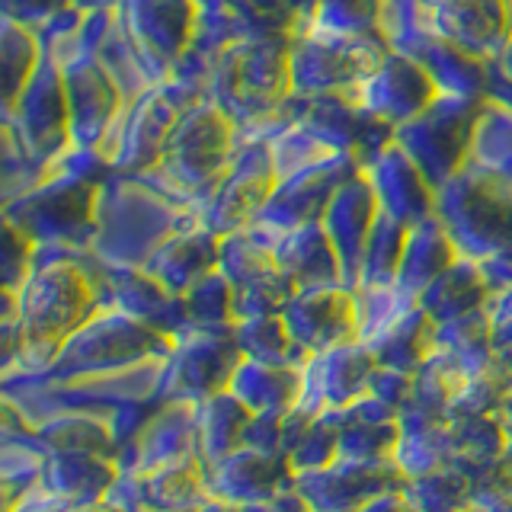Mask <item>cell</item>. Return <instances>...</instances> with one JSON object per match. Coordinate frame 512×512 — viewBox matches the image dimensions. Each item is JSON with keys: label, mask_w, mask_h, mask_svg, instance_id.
<instances>
[{"label": "cell", "mask_w": 512, "mask_h": 512, "mask_svg": "<svg viewBox=\"0 0 512 512\" xmlns=\"http://www.w3.org/2000/svg\"><path fill=\"white\" fill-rule=\"evenodd\" d=\"M407 471L394 458L388 461H343L327 468L304 471L295 477V490L304 496L311 512H356L384 493L404 490Z\"/></svg>", "instance_id": "1"}, {"label": "cell", "mask_w": 512, "mask_h": 512, "mask_svg": "<svg viewBox=\"0 0 512 512\" xmlns=\"http://www.w3.org/2000/svg\"><path fill=\"white\" fill-rule=\"evenodd\" d=\"M122 487H112L109 503L128 512H189L208 500V468L199 455H186L151 471H132Z\"/></svg>", "instance_id": "2"}, {"label": "cell", "mask_w": 512, "mask_h": 512, "mask_svg": "<svg viewBox=\"0 0 512 512\" xmlns=\"http://www.w3.org/2000/svg\"><path fill=\"white\" fill-rule=\"evenodd\" d=\"M295 468L282 455H266L260 448H237L228 458L208 468V496L228 500L234 506L260 503L282 490L295 487Z\"/></svg>", "instance_id": "3"}, {"label": "cell", "mask_w": 512, "mask_h": 512, "mask_svg": "<svg viewBox=\"0 0 512 512\" xmlns=\"http://www.w3.org/2000/svg\"><path fill=\"white\" fill-rule=\"evenodd\" d=\"M119 474L122 468L106 455L55 452L42 464V490L68 509H80L109 500L112 487L119 484Z\"/></svg>", "instance_id": "4"}, {"label": "cell", "mask_w": 512, "mask_h": 512, "mask_svg": "<svg viewBox=\"0 0 512 512\" xmlns=\"http://www.w3.org/2000/svg\"><path fill=\"white\" fill-rule=\"evenodd\" d=\"M196 420H199V448H202L199 458L205 461V468H212L221 458L244 448V436L253 413L228 391V394L205 397Z\"/></svg>", "instance_id": "5"}, {"label": "cell", "mask_w": 512, "mask_h": 512, "mask_svg": "<svg viewBox=\"0 0 512 512\" xmlns=\"http://www.w3.org/2000/svg\"><path fill=\"white\" fill-rule=\"evenodd\" d=\"M228 391L244 404L253 416L260 413H292L301 404V384L298 375L288 368H272L266 362L244 365L231 378Z\"/></svg>", "instance_id": "6"}, {"label": "cell", "mask_w": 512, "mask_h": 512, "mask_svg": "<svg viewBox=\"0 0 512 512\" xmlns=\"http://www.w3.org/2000/svg\"><path fill=\"white\" fill-rule=\"evenodd\" d=\"M199 436V420L196 413H189L186 407H170L167 413H160L157 420L141 432L135 442V471H151L157 464H167L176 458L196 455L192 442Z\"/></svg>", "instance_id": "7"}, {"label": "cell", "mask_w": 512, "mask_h": 512, "mask_svg": "<svg viewBox=\"0 0 512 512\" xmlns=\"http://www.w3.org/2000/svg\"><path fill=\"white\" fill-rule=\"evenodd\" d=\"M471 471L461 464H442L436 471L407 480L404 500L416 512H468L471 509Z\"/></svg>", "instance_id": "8"}, {"label": "cell", "mask_w": 512, "mask_h": 512, "mask_svg": "<svg viewBox=\"0 0 512 512\" xmlns=\"http://www.w3.org/2000/svg\"><path fill=\"white\" fill-rule=\"evenodd\" d=\"M39 445L55 452H80V455H106L112 458V436L103 423L90 420V416H68V420L45 423L36 436Z\"/></svg>", "instance_id": "9"}, {"label": "cell", "mask_w": 512, "mask_h": 512, "mask_svg": "<svg viewBox=\"0 0 512 512\" xmlns=\"http://www.w3.org/2000/svg\"><path fill=\"white\" fill-rule=\"evenodd\" d=\"M471 484L468 512H512V452L471 468Z\"/></svg>", "instance_id": "10"}, {"label": "cell", "mask_w": 512, "mask_h": 512, "mask_svg": "<svg viewBox=\"0 0 512 512\" xmlns=\"http://www.w3.org/2000/svg\"><path fill=\"white\" fill-rule=\"evenodd\" d=\"M189 512H240V506H234L228 500H218V496H208L205 503H199L196 509H189Z\"/></svg>", "instance_id": "11"}, {"label": "cell", "mask_w": 512, "mask_h": 512, "mask_svg": "<svg viewBox=\"0 0 512 512\" xmlns=\"http://www.w3.org/2000/svg\"><path fill=\"white\" fill-rule=\"evenodd\" d=\"M68 512H128V509H122V506H116V503L103 500V503H93V506H80V509H68Z\"/></svg>", "instance_id": "12"}, {"label": "cell", "mask_w": 512, "mask_h": 512, "mask_svg": "<svg viewBox=\"0 0 512 512\" xmlns=\"http://www.w3.org/2000/svg\"><path fill=\"white\" fill-rule=\"evenodd\" d=\"M506 442H509V452H512V423L506 426Z\"/></svg>", "instance_id": "13"}]
</instances>
